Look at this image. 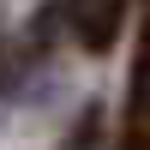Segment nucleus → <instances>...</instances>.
<instances>
[{
  "label": "nucleus",
  "instance_id": "obj_1",
  "mask_svg": "<svg viewBox=\"0 0 150 150\" xmlns=\"http://www.w3.org/2000/svg\"><path fill=\"white\" fill-rule=\"evenodd\" d=\"M120 138L132 150H150V0H138V48H132V84H126Z\"/></svg>",
  "mask_w": 150,
  "mask_h": 150
},
{
  "label": "nucleus",
  "instance_id": "obj_2",
  "mask_svg": "<svg viewBox=\"0 0 150 150\" xmlns=\"http://www.w3.org/2000/svg\"><path fill=\"white\" fill-rule=\"evenodd\" d=\"M132 0H78V42L90 54H108L120 42V24H126Z\"/></svg>",
  "mask_w": 150,
  "mask_h": 150
}]
</instances>
